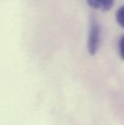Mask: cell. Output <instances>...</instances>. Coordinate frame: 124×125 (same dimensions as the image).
I'll return each instance as SVG.
<instances>
[{"label":"cell","mask_w":124,"mask_h":125,"mask_svg":"<svg viewBox=\"0 0 124 125\" xmlns=\"http://www.w3.org/2000/svg\"><path fill=\"white\" fill-rule=\"evenodd\" d=\"M100 33L101 30L99 25L94 19L92 20L87 42L88 52L91 55H95L99 50L100 44Z\"/></svg>","instance_id":"1"},{"label":"cell","mask_w":124,"mask_h":125,"mask_svg":"<svg viewBox=\"0 0 124 125\" xmlns=\"http://www.w3.org/2000/svg\"><path fill=\"white\" fill-rule=\"evenodd\" d=\"M116 21L118 22V23L122 27L124 28V7L122 6L121 7L118 11L116 12Z\"/></svg>","instance_id":"3"},{"label":"cell","mask_w":124,"mask_h":125,"mask_svg":"<svg viewBox=\"0 0 124 125\" xmlns=\"http://www.w3.org/2000/svg\"><path fill=\"white\" fill-rule=\"evenodd\" d=\"M87 4L93 9L109 11L113 6L114 0H87Z\"/></svg>","instance_id":"2"},{"label":"cell","mask_w":124,"mask_h":125,"mask_svg":"<svg viewBox=\"0 0 124 125\" xmlns=\"http://www.w3.org/2000/svg\"><path fill=\"white\" fill-rule=\"evenodd\" d=\"M118 52L121 58L124 59V36H122L118 42Z\"/></svg>","instance_id":"4"}]
</instances>
